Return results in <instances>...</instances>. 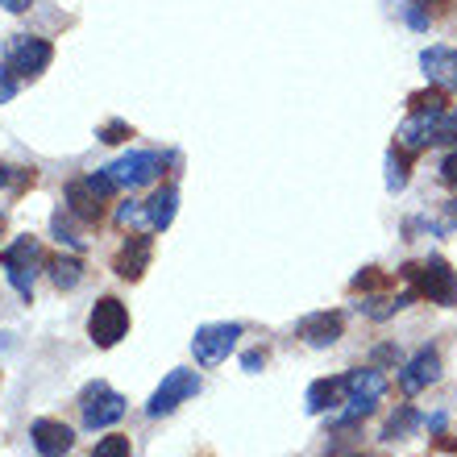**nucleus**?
<instances>
[{"label": "nucleus", "instance_id": "20e7f679", "mask_svg": "<svg viewBox=\"0 0 457 457\" xmlns=\"http://www.w3.org/2000/svg\"><path fill=\"white\" fill-rule=\"evenodd\" d=\"M112 192H117V187H112V179L104 170H92L84 179H71L67 183V212H71L75 220H84V225H96L100 212H104V200H109Z\"/></svg>", "mask_w": 457, "mask_h": 457}, {"label": "nucleus", "instance_id": "39448f33", "mask_svg": "<svg viewBox=\"0 0 457 457\" xmlns=\"http://www.w3.org/2000/svg\"><path fill=\"white\" fill-rule=\"evenodd\" d=\"M383 391H386V378H383V370H378V366L349 370L345 374V403H349V408L341 411L337 424H353V420H361V416H370L374 403L383 399Z\"/></svg>", "mask_w": 457, "mask_h": 457}, {"label": "nucleus", "instance_id": "e433bc0d", "mask_svg": "<svg viewBox=\"0 0 457 457\" xmlns=\"http://www.w3.org/2000/svg\"><path fill=\"white\" fill-rule=\"evenodd\" d=\"M353 457H361V453H353Z\"/></svg>", "mask_w": 457, "mask_h": 457}, {"label": "nucleus", "instance_id": "f3484780", "mask_svg": "<svg viewBox=\"0 0 457 457\" xmlns=\"http://www.w3.org/2000/svg\"><path fill=\"white\" fill-rule=\"evenodd\" d=\"M175 212H179V192H175V187H158V192L150 195V200H145V217H150V233H162V228H170Z\"/></svg>", "mask_w": 457, "mask_h": 457}, {"label": "nucleus", "instance_id": "c9c22d12", "mask_svg": "<svg viewBox=\"0 0 457 457\" xmlns=\"http://www.w3.org/2000/svg\"><path fill=\"white\" fill-rule=\"evenodd\" d=\"M374 361H399V349L395 345H378L374 349Z\"/></svg>", "mask_w": 457, "mask_h": 457}, {"label": "nucleus", "instance_id": "2eb2a0df", "mask_svg": "<svg viewBox=\"0 0 457 457\" xmlns=\"http://www.w3.org/2000/svg\"><path fill=\"white\" fill-rule=\"evenodd\" d=\"M150 253H154L150 237H145V233H129V241L120 245V253H117V262H112V270H117L120 278L137 283V278L145 275V266H150Z\"/></svg>", "mask_w": 457, "mask_h": 457}, {"label": "nucleus", "instance_id": "f8f14e48", "mask_svg": "<svg viewBox=\"0 0 457 457\" xmlns=\"http://www.w3.org/2000/svg\"><path fill=\"white\" fill-rule=\"evenodd\" d=\"M29 441L42 457H67L75 449V433L62 420H34L29 424Z\"/></svg>", "mask_w": 457, "mask_h": 457}, {"label": "nucleus", "instance_id": "0eeeda50", "mask_svg": "<svg viewBox=\"0 0 457 457\" xmlns=\"http://www.w3.org/2000/svg\"><path fill=\"white\" fill-rule=\"evenodd\" d=\"M125 333H129V308H125L117 295L96 300V308L87 312V337H92V345L112 349Z\"/></svg>", "mask_w": 457, "mask_h": 457}, {"label": "nucleus", "instance_id": "4468645a", "mask_svg": "<svg viewBox=\"0 0 457 457\" xmlns=\"http://www.w3.org/2000/svg\"><path fill=\"white\" fill-rule=\"evenodd\" d=\"M436 378H441V358H436V349H420V353L399 370V386H403V395H420L424 386H433Z\"/></svg>", "mask_w": 457, "mask_h": 457}, {"label": "nucleus", "instance_id": "9b49d317", "mask_svg": "<svg viewBox=\"0 0 457 457\" xmlns=\"http://www.w3.org/2000/svg\"><path fill=\"white\" fill-rule=\"evenodd\" d=\"M295 333L303 337V345L328 349V345H337L341 333H345V316L341 312H312V316H303L300 325H295Z\"/></svg>", "mask_w": 457, "mask_h": 457}, {"label": "nucleus", "instance_id": "c756f323", "mask_svg": "<svg viewBox=\"0 0 457 457\" xmlns=\"http://www.w3.org/2000/svg\"><path fill=\"white\" fill-rule=\"evenodd\" d=\"M403 21H408L411 29H428V12L420 9V0H411V4H408V12H403Z\"/></svg>", "mask_w": 457, "mask_h": 457}, {"label": "nucleus", "instance_id": "c85d7f7f", "mask_svg": "<svg viewBox=\"0 0 457 457\" xmlns=\"http://www.w3.org/2000/svg\"><path fill=\"white\" fill-rule=\"evenodd\" d=\"M129 133H133V129L125 125V120H109V125H104V129H100L96 137H100V142H109V145H112V142H125Z\"/></svg>", "mask_w": 457, "mask_h": 457}, {"label": "nucleus", "instance_id": "473e14b6", "mask_svg": "<svg viewBox=\"0 0 457 457\" xmlns=\"http://www.w3.org/2000/svg\"><path fill=\"white\" fill-rule=\"evenodd\" d=\"M17 87H21V84H17V79H12V75L4 71V67H0V104L17 96Z\"/></svg>", "mask_w": 457, "mask_h": 457}, {"label": "nucleus", "instance_id": "1a4fd4ad", "mask_svg": "<svg viewBox=\"0 0 457 457\" xmlns=\"http://www.w3.org/2000/svg\"><path fill=\"white\" fill-rule=\"evenodd\" d=\"M158 170H162V154H154V150H133V154L117 158V162H109L104 167V175L112 179V187H145V183L158 179Z\"/></svg>", "mask_w": 457, "mask_h": 457}, {"label": "nucleus", "instance_id": "f704fd0d", "mask_svg": "<svg viewBox=\"0 0 457 457\" xmlns=\"http://www.w3.org/2000/svg\"><path fill=\"white\" fill-rule=\"evenodd\" d=\"M0 9H9V12H29V9H34V0H0Z\"/></svg>", "mask_w": 457, "mask_h": 457}, {"label": "nucleus", "instance_id": "2f4dec72", "mask_svg": "<svg viewBox=\"0 0 457 457\" xmlns=\"http://www.w3.org/2000/svg\"><path fill=\"white\" fill-rule=\"evenodd\" d=\"M441 183H445V187H453V192H457V154H449L445 162H441Z\"/></svg>", "mask_w": 457, "mask_h": 457}, {"label": "nucleus", "instance_id": "7c9ffc66", "mask_svg": "<svg viewBox=\"0 0 457 457\" xmlns=\"http://www.w3.org/2000/svg\"><path fill=\"white\" fill-rule=\"evenodd\" d=\"M262 366H266V349H250V353L241 358V370H245V374H258Z\"/></svg>", "mask_w": 457, "mask_h": 457}, {"label": "nucleus", "instance_id": "a878e982", "mask_svg": "<svg viewBox=\"0 0 457 457\" xmlns=\"http://www.w3.org/2000/svg\"><path fill=\"white\" fill-rule=\"evenodd\" d=\"M133 449H129V436H120V433H109V436H100L96 441V449L87 457H129Z\"/></svg>", "mask_w": 457, "mask_h": 457}, {"label": "nucleus", "instance_id": "72a5a7b5", "mask_svg": "<svg viewBox=\"0 0 457 457\" xmlns=\"http://www.w3.org/2000/svg\"><path fill=\"white\" fill-rule=\"evenodd\" d=\"M453 228H457V200L445 204V217L436 220V233H453Z\"/></svg>", "mask_w": 457, "mask_h": 457}, {"label": "nucleus", "instance_id": "393cba45", "mask_svg": "<svg viewBox=\"0 0 457 457\" xmlns=\"http://www.w3.org/2000/svg\"><path fill=\"white\" fill-rule=\"evenodd\" d=\"M411 112H445V92L441 87H428V92H411L408 96Z\"/></svg>", "mask_w": 457, "mask_h": 457}, {"label": "nucleus", "instance_id": "aec40b11", "mask_svg": "<svg viewBox=\"0 0 457 457\" xmlns=\"http://www.w3.org/2000/svg\"><path fill=\"white\" fill-rule=\"evenodd\" d=\"M117 228L125 233H150V217H145V200H129L117 208Z\"/></svg>", "mask_w": 457, "mask_h": 457}, {"label": "nucleus", "instance_id": "6ab92c4d", "mask_svg": "<svg viewBox=\"0 0 457 457\" xmlns=\"http://www.w3.org/2000/svg\"><path fill=\"white\" fill-rule=\"evenodd\" d=\"M46 270H50V283H54L59 291H75L79 283H84V262H79V258H67V253L50 258Z\"/></svg>", "mask_w": 457, "mask_h": 457}, {"label": "nucleus", "instance_id": "6e6552de", "mask_svg": "<svg viewBox=\"0 0 457 457\" xmlns=\"http://www.w3.org/2000/svg\"><path fill=\"white\" fill-rule=\"evenodd\" d=\"M245 333V328L237 325V320H217V325H200L192 337V353L200 366H220V361L233 353V345H237V337Z\"/></svg>", "mask_w": 457, "mask_h": 457}, {"label": "nucleus", "instance_id": "ddd939ff", "mask_svg": "<svg viewBox=\"0 0 457 457\" xmlns=\"http://www.w3.org/2000/svg\"><path fill=\"white\" fill-rule=\"evenodd\" d=\"M420 71H424V79H428L433 87H441V92L457 87V50L453 46L420 50Z\"/></svg>", "mask_w": 457, "mask_h": 457}, {"label": "nucleus", "instance_id": "dca6fc26", "mask_svg": "<svg viewBox=\"0 0 457 457\" xmlns=\"http://www.w3.org/2000/svg\"><path fill=\"white\" fill-rule=\"evenodd\" d=\"M445 112H411L403 125L395 129V142L403 150H420V145H436V125Z\"/></svg>", "mask_w": 457, "mask_h": 457}, {"label": "nucleus", "instance_id": "423d86ee", "mask_svg": "<svg viewBox=\"0 0 457 457\" xmlns=\"http://www.w3.org/2000/svg\"><path fill=\"white\" fill-rule=\"evenodd\" d=\"M79 411H84V428H112V424L125 416V395L112 391L109 383H87L84 395H79Z\"/></svg>", "mask_w": 457, "mask_h": 457}, {"label": "nucleus", "instance_id": "a211bd4d", "mask_svg": "<svg viewBox=\"0 0 457 457\" xmlns=\"http://www.w3.org/2000/svg\"><path fill=\"white\" fill-rule=\"evenodd\" d=\"M341 395H345V378H320V383L308 386V416H325L328 408H337Z\"/></svg>", "mask_w": 457, "mask_h": 457}, {"label": "nucleus", "instance_id": "f03ea898", "mask_svg": "<svg viewBox=\"0 0 457 457\" xmlns=\"http://www.w3.org/2000/svg\"><path fill=\"white\" fill-rule=\"evenodd\" d=\"M50 59H54V46H50L46 37H34V34H17L9 37V46H4V71L17 79V84H25V79H37V75L50 67Z\"/></svg>", "mask_w": 457, "mask_h": 457}, {"label": "nucleus", "instance_id": "bb28decb", "mask_svg": "<svg viewBox=\"0 0 457 457\" xmlns=\"http://www.w3.org/2000/svg\"><path fill=\"white\" fill-rule=\"evenodd\" d=\"M34 183V170L25 167H0V192H25Z\"/></svg>", "mask_w": 457, "mask_h": 457}, {"label": "nucleus", "instance_id": "5701e85b", "mask_svg": "<svg viewBox=\"0 0 457 457\" xmlns=\"http://www.w3.org/2000/svg\"><path fill=\"white\" fill-rule=\"evenodd\" d=\"M411 300H416V291H403V295H395V300H370V303H358V308L370 316V320H386V316L403 312Z\"/></svg>", "mask_w": 457, "mask_h": 457}, {"label": "nucleus", "instance_id": "b1692460", "mask_svg": "<svg viewBox=\"0 0 457 457\" xmlns=\"http://www.w3.org/2000/svg\"><path fill=\"white\" fill-rule=\"evenodd\" d=\"M408 187V158H403V150H386V192H403Z\"/></svg>", "mask_w": 457, "mask_h": 457}, {"label": "nucleus", "instance_id": "f257e3e1", "mask_svg": "<svg viewBox=\"0 0 457 457\" xmlns=\"http://www.w3.org/2000/svg\"><path fill=\"white\" fill-rule=\"evenodd\" d=\"M399 275L411 283V291L428 303H441V308H453L457 303V270L445 258H424V262H408Z\"/></svg>", "mask_w": 457, "mask_h": 457}, {"label": "nucleus", "instance_id": "7ed1b4c3", "mask_svg": "<svg viewBox=\"0 0 457 457\" xmlns=\"http://www.w3.org/2000/svg\"><path fill=\"white\" fill-rule=\"evenodd\" d=\"M0 266H4V278H9L12 291L21 300H34V278H37V266H42L37 237H17L12 245H4L0 250Z\"/></svg>", "mask_w": 457, "mask_h": 457}, {"label": "nucleus", "instance_id": "cd10ccee", "mask_svg": "<svg viewBox=\"0 0 457 457\" xmlns=\"http://www.w3.org/2000/svg\"><path fill=\"white\" fill-rule=\"evenodd\" d=\"M386 275L383 270H374V266H366L361 275H353V283H349V291H374V287H383Z\"/></svg>", "mask_w": 457, "mask_h": 457}, {"label": "nucleus", "instance_id": "9d476101", "mask_svg": "<svg viewBox=\"0 0 457 457\" xmlns=\"http://www.w3.org/2000/svg\"><path fill=\"white\" fill-rule=\"evenodd\" d=\"M192 395H200V374L195 370H170L167 378L158 383L154 395H150V403H145V416H150V420L170 416V411L179 408V403H187Z\"/></svg>", "mask_w": 457, "mask_h": 457}, {"label": "nucleus", "instance_id": "4be33fe9", "mask_svg": "<svg viewBox=\"0 0 457 457\" xmlns=\"http://www.w3.org/2000/svg\"><path fill=\"white\" fill-rule=\"evenodd\" d=\"M416 424H424V416L416 408H408V403H403V408L395 411V416H391V420H386V428H383V441H399V436H408L411 428H416Z\"/></svg>", "mask_w": 457, "mask_h": 457}, {"label": "nucleus", "instance_id": "412c9836", "mask_svg": "<svg viewBox=\"0 0 457 457\" xmlns=\"http://www.w3.org/2000/svg\"><path fill=\"white\" fill-rule=\"evenodd\" d=\"M50 233H54V241L67 245V250H84V237L75 233L71 212H67V208H54V217H50Z\"/></svg>", "mask_w": 457, "mask_h": 457}]
</instances>
